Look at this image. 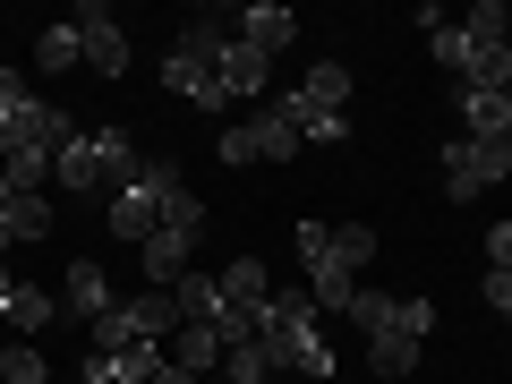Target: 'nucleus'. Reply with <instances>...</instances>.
<instances>
[{"mask_svg":"<svg viewBox=\"0 0 512 384\" xmlns=\"http://www.w3.org/2000/svg\"><path fill=\"white\" fill-rule=\"evenodd\" d=\"M427 43H436V60H444L453 77H470V52H478V43H470V26H436Z\"/></svg>","mask_w":512,"mask_h":384,"instance_id":"c85d7f7f","label":"nucleus"},{"mask_svg":"<svg viewBox=\"0 0 512 384\" xmlns=\"http://www.w3.org/2000/svg\"><path fill=\"white\" fill-rule=\"evenodd\" d=\"M9 205H18V188H9V171H0V214H9Z\"/></svg>","mask_w":512,"mask_h":384,"instance_id":"ea45409f","label":"nucleus"},{"mask_svg":"<svg viewBox=\"0 0 512 384\" xmlns=\"http://www.w3.org/2000/svg\"><path fill=\"white\" fill-rule=\"evenodd\" d=\"M0 222H9V239H52V197H18Z\"/></svg>","mask_w":512,"mask_h":384,"instance_id":"b1692460","label":"nucleus"},{"mask_svg":"<svg viewBox=\"0 0 512 384\" xmlns=\"http://www.w3.org/2000/svg\"><path fill=\"white\" fill-rule=\"evenodd\" d=\"M504 0H478V9H470V43H504Z\"/></svg>","mask_w":512,"mask_h":384,"instance_id":"7c9ffc66","label":"nucleus"},{"mask_svg":"<svg viewBox=\"0 0 512 384\" xmlns=\"http://www.w3.org/2000/svg\"><path fill=\"white\" fill-rule=\"evenodd\" d=\"M52 308H60V299L43 291V282H18V291H9V308H0V316L18 325V342H35V333L52 325Z\"/></svg>","mask_w":512,"mask_h":384,"instance_id":"dca6fc26","label":"nucleus"},{"mask_svg":"<svg viewBox=\"0 0 512 384\" xmlns=\"http://www.w3.org/2000/svg\"><path fill=\"white\" fill-rule=\"evenodd\" d=\"M487 274H512V222H495V231H487Z\"/></svg>","mask_w":512,"mask_h":384,"instance_id":"72a5a7b5","label":"nucleus"},{"mask_svg":"<svg viewBox=\"0 0 512 384\" xmlns=\"http://www.w3.org/2000/svg\"><path fill=\"white\" fill-rule=\"evenodd\" d=\"M9 291H18V274H9V265H0V308H9Z\"/></svg>","mask_w":512,"mask_h":384,"instance_id":"58836bf2","label":"nucleus"},{"mask_svg":"<svg viewBox=\"0 0 512 384\" xmlns=\"http://www.w3.org/2000/svg\"><path fill=\"white\" fill-rule=\"evenodd\" d=\"M60 308L86 316V325H94V316H111V282H103V265H94V256H77L69 274H60Z\"/></svg>","mask_w":512,"mask_h":384,"instance_id":"1a4fd4ad","label":"nucleus"},{"mask_svg":"<svg viewBox=\"0 0 512 384\" xmlns=\"http://www.w3.org/2000/svg\"><path fill=\"white\" fill-rule=\"evenodd\" d=\"M69 26H77V52H86L94 77H120V69H128V35H120V18H111L103 0H86Z\"/></svg>","mask_w":512,"mask_h":384,"instance_id":"423d86ee","label":"nucleus"},{"mask_svg":"<svg viewBox=\"0 0 512 384\" xmlns=\"http://www.w3.org/2000/svg\"><path fill=\"white\" fill-rule=\"evenodd\" d=\"M461 86L504 94V86H512V43H478V52H470V77H461Z\"/></svg>","mask_w":512,"mask_h":384,"instance_id":"aec40b11","label":"nucleus"},{"mask_svg":"<svg viewBox=\"0 0 512 384\" xmlns=\"http://www.w3.org/2000/svg\"><path fill=\"white\" fill-rule=\"evenodd\" d=\"M299 265H308V299H316V308H342V316H350L359 274L333 256V231H325V222H299Z\"/></svg>","mask_w":512,"mask_h":384,"instance_id":"39448f33","label":"nucleus"},{"mask_svg":"<svg viewBox=\"0 0 512 384\" xmlns=\"http://www.w3.org/2000/svg\"><path fill=\"white\" fill-rule=\"evenodd\" d=\"M504 103H512V86H504Z\"/></svg>","mask_w":512,"mask_h":384,"instance_id":"79ce46f5","label":"nucleus"},{"mask_svg":"<svg viewBox=\"0 0 512 384\" xmlns=\"http://www.w3.org/2000/svg\"><path fill=\"white\" fill-rule=\"evenodd\" d=\"M35 60H43V69H77V60H86V52H77V26H52V35L35 43Z\"/></svg>","mask_w":512,"mask_h":384,"instance_id":"c756f323","label":"nucleus"},{"mask_svg":"<svg viewBox=\"0 0 512 384\" xmlns=\"http://www.w3.org/2000/svg\"><path fill=\"white\" fill-rule=\"evenodd\" d=\"M163 231H188V239L205 231V205H197V188H188V180L163 188Z\"/></svg>","mask_w":512,"mask_h":384,"instance_id":"5701e85b","label":"nucleus"},{"mask_svg":"<svg viewBox=\"0 0 512 384\" xmlns=\"http://www.w3.org/2000/svg\"><path fill=\"white\" fill-rule=\"evenodd\" d=\"M222 26H188L180 43H171V60H163V94H188L197 111H222V77H214V60H222Z\"/></svg>","mask_w":512,"mask_h":384,"instance_id":"f03ea898","label":"nucleus"},{"mask_svg":"<svg viewBox=\"0 0 512 384\" xmlns=\"http://www.w3.org/2000/svg\"><path fill=\"white\" fill-rule=\"evenodd\" d=\"M26 103H35V94H26V77H18V69H0V128L18 120V111H26Z\"/></svg>","mask_w":512,"mask_h":384,"instance_id":"473e14b6","label":"nucleus"},{"mask_svg":"<svg viewBox=\"0 0 512 384\" xmlns=\"http://www.w3.org/2000/svg\"><path fill=\"white\" fill-rule=\"evenodd\" d=\"M504 171H512V137H453V146H444V188H453V205L487 197Z\"/></svg>","mask_w":512,"mask_h":384,"instance_id":"7ed1b4c3","label":"nucleus"},{"mask_svg":"<svg viewBox=\"0 0 512 384\" xmlns=\"http://www.w3.org/2000/svg\"><path fill=\"white\" fill-rule=\"evenodd\" d=\"M256 154H265V163H291V154H299V120H291V103H282V94L256 111Z\"/></svg>","mask_w":512,"mask_h":384,"instance_id":"ddd939ff","label":"nucleus"},{"mask_svg":"<svg viewBox=\"0 0 512 384\" xmlns=\"http://www.w3.org/2000/svg\"><path fill=\"white\" fill-rule=\"evenodd\" d=\"M333 256H342L350 274H367V256H376V231H367V222H333Z\"/></svg>","mask_w":512,"mask_h":384,"instance_id":"a878e982","label":"nucleus"},{"mask_svg":"<svg viewBox=\"0 0 512 384\" xmlns=\"http://www.w3.org/2000/svg\"><path fill=\"white\" fill-rule=\"evenodd\" d=\"M171 299H180V325H214V316H222V282L214 274H180Z\"/></svg>","mask_w":512,"mask_h":384,"instance_id":"6ab92c4d","label":"nucleus"},{"mask_svg":"<svg viewBox=\"0 0 512 384\" xmlns=\"http://www.w3.org/2000/svg\"><path fill=\"white\" fill-rule=\"evenodd\" d=\"M52 180L69 188V197H86V188H111V163H103V146H94V137H77V146H60Z\"/></svg>","mask_w":512,"mask_h":384,"instance_id":"9b49d317","label":"nucleus"},{"mask_svg":"<svg viewBox=\"0 0 512 384\" xmlns=\"http://www.w3.org/2000/svg\"><path fill=\"white\" fill-rule=\"evenodd\" d=\"M214 359H222V333H214V325H180V359H171V367L197 376V367H214Z\"/></svg>","mask_w":512,"mask_h":384,"instance_id":"393cba45","label":"nucleus"},{"mask_svg":"<svg viewBox=\"0 0 512 384\" xmlns=\"http://www.w3.org/2000/svg\"><path fill=\"white\" fill-rule=\"evenodd\" d=\"M171 180H180L171 163H137V180H128V188H111V231L146 248V239L163 231V188H171Z\"/></svg>","mask_w":512,"mask_h":384,"instance_id":"20e7f679","label":"nucleus"},{"mask_svg":"<svg viewBox=\"0 0 512 384\" xmlns=\"http://www.w3.org/2000/svg\"><path fill=\"white\" fill-rule=\"evenodd\" d=\"M188 248H197L188 231H154L146 248H137V265H146V291H180V274H188Z\"/></svg>","mask_w":512,"mask_h":384,"instance_id":"6e6552de","label":"nucleus"},{"mask_svg":"<svg viewBox=\"0 0 512 384\" xmlns=\"http://www.w3.org/2000/svg\"><path fill=\"white\" fill-rule=\"evenodd\" d=\"M0 384H52V359H43L35 342H9L0 350Z\"/></svg>","mask_w":512,"mask_h":384,"instance_id":"4be33fe9","label":"nucleus"},{"mask_svg":"<svg viewBox=\"0 0 512 384\" xmlns=\"http://www.w3.org/2000/svg\"><path fill=\"white\" fill-rule=\"evenodd\" d=\"M419 359H427V342H419V333L402 325V299H393V316H384V325L367 333V367H376V376L393 384V376H410Z\"/></svg>","mask_w":512,"mask_h":384,"instance_id":"0eeeda50","label":"nucleus"},{"mask_svg":"<svg viewBox=\"0 0 512 384\" xmlns=\"http://www.w3.org/2000/svg\"><path fill=\"white\" fill-rule=\"evenodd\" d=\"M128 325H137V342H163V333H180V299L171 291H146V299H120Z\"/></svg>","mask_w":512,"mask_h":384,"instance_id":"2eb2a0df","label":"nucleus"},{"mask_svg":"<svg viewBox=\"0 0 512 384\" xmlns=\"http://www.w3.org/2000/svg\"><path fill=\"white\" fill-rule=\"evenodd\" d=\"M222 367H231V384H274V376H265V367H256V350H231V359H222Z\"/></svg>","mask_w":512,"mask_h":384,"instance_id":"f704fd0d","label":"nucleus"},{"mask_svg":"<svg viewBox=\"0 0 512 384\" xmlns=\"http://www.w3.org/2000/svg\"><path fill=\"white\" fill-rule=\"evenodd\" d=\"M299 94H308L316 111H342V103H350V69H342V60H316V69H308V86H299Z\"/></svg>","mask_w":512,"mask_h":384,"instance_id":"412c9836","label":"nucleus"},{"mask_svg":"<svg viewBox=\"0 0 512 384\" xmlns=\"http://www.w3.org/2000/svg\"><path fill=\"white\" fill-rule=\"evenodd\" d=\"M299 384H308V376H299Z\"/></svg>","mask_w":512,"mask_h":384,"instance_id":"37998d69","label":"nucleus"},{"mask_svg":"<svg viewBox=\"0 0 512 384\" xmlns=\"http://www.w3.org/2000/svg\"><path fill=\"white\" fill-rule=\"evenodd\" d=\"M86 384H120V376H111V359H86Z\"/></svg>","mask_w":512,"mask_h":384,"instance_id":"e433bc0d","label":"nucleus"},{"mask_svg":"<svg viewBox=\"0 0 512 384\" xmlns=\"http://www.w3.org/2000/svg\"><path fill=\"white\" fill-rule=\"evenodd\" d=\"M214 282H222V308H265V299H274V282H265V265H256V256H231Z\"/></svg>","mask_w":512,"mask_h":384,"instance_id":"4468645a","label":"nucleus"},{"mask_svg":"<svg viewBox=\"0 0 512 384\" xmlns=\"http://www.w3.org/2000/svg\"><path fill=\"white\" fill-rule=\"evenodd\" d=\"M282 103H291V120H299V146H342V137H350L342 111H316L308 94H282Z\"/></svg>","mask_w":512,"mask_h":384,"instance_id":"f3484780","label":"nucleus"},{"mask_svg":"<svg viewBox=\"0 0 512 384\" xmlns=\"http://www.w3.org/2000/svg\"><path fill=\"white\" fill-rule=\"evenodd\" d=\"M487 299H495V316H512V274H487Z\"/></svg>","mask_w":512,"mask_h":384,"instance_id":"c9c22d12","label":"nucleus"},{"mask_svg":"<svg viewBox=\"0 0 512 384\" xmlns=\"http://www.w3.org/2000/svg\"><path fill=\"white\" fill-rule=\"evenodd\" d=\"M291 35H299V18L291 9H274V0H265V9H248V18H239V43H248V52H291Z\"/></svg>","mask_w":512,"mask_h":384,"instance_id":"f8f14e48","label":"nucleus"},{"mask_svg":"<svg viewBox=\"0 0 512 384\" xmlns=\"http://www.w3.org/2000/svg\"><path fill=\"white\" fill-rule=\"evenodd\" d=\"M256 367H299L308 384H333V350L316 333V299L308 291H274L265 299V325H256Z\"/></svg>","mask_w":512,"mask_h":384,"instance_id":"f257e3e1","label":"nucleus"},{"mask_svg":"<svg viewBox=\"0 0 512 384\" xmlns=\"http://www.w3.org/2000/svg\"><path fill=\"white\" fill-rule=\"evenodd\" d=\"M461 120H470V137H512V103H504V94L461 86Z\"/></svg>","mask_w":512,"mask_h":384,"instance_id":"a211bd4d","label":"nucleus"},{"mask_svg":"<svg viewBox=\"0 0 512 384\" xmlns=\"http://www.w3.org/2000/svg\"><path fill=\"white\" fill-rule=\"evenodd\" d=\"M120 350H137V325H128V308L94 316V359H120Z\"/></svg>","mask_w":512,"mask_h":384,"instance_id":"bb28decb","label":"nucleus"},{"mask_svg":"<svg viewBox=\"0 0 512 384\" xmlns=\"http://www.w3.org/2000/svg\"><path fill=\"white\" fill-rule=\"evenodd\" d=\"M163 350H154V342H137V350H120V359H111V376H120V384H154V376H163Z\"/></svg>","mask_w":512,"mask_h":384,"instance_id":"cd10ccee","label":"nucleus"},{"mask_svg":"<svg viewBox=\"0 0 512 384\" xmlns=\"http://www.w3.org/2000/svg\"><path fill=\"white\" fill-rule=\"evenodd\" d=\"M0 256H9V222H0Z\"/></svg>","mask_w":512,"mask_h":384,"instance_id":"a19ab883","label":"nucleus"},{"mask_svg":"<svg viewBox=\"0 0 512 384\" xmlns=\"http://www.w3.org/2000/svg\"><path fill=\"white\" fill-rule=\"evenodd\" d=\"M214 77H222V103H231V94H265V77H274V60L265 52H248V43H222V60H214Z\"/></svg>","mask_w":512,"mask_h":384,"instance_id":"9d476101","label":"nucleus"},{"mask_svg":"<svg viewBox=\"0 0 512 384\" xmlns=\"http://www.w3.org/2000/svg\"><path fill=\"white\" fill-rule=\"evenodd\" d=\"M222 163H239V171L265 163V154H256V128H222Z\"/></svg>","mask_w":512,"mask_h":384,"instance_id":"2f4dec72","label":"nucleus"},{"mask_svg":"<svg viewBox=\"0 0 512 384\" xmlns=\"http://www.w3.org/2000/svg\"><path fill=\"white\" fill-rule=\"evenodd\" d=\"M154 384H197V376H188V367H163V376H154Z\"/></svg>","mask_w":512,"mask_h":384,"instance_id":"4c0bfd02","label":"nucleus"}]
</instances>
